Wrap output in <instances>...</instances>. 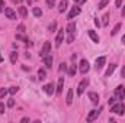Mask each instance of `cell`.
Returning <instances> with one entry per match:
<instances>
[{
  "mask_svg": "<svg viewBox=\"0 0 125 123\" xmlns=\"http://www.w3.org/2000/svg\"><path fill=\"white\" fill-rule=\"evenodd\" d=\"M111 112H112V113H115V114H121V116H122V114L125 113L124 103H121V101H119V103H116V104L114 103V104L111 106Z\"/></svg>",
  "mask_w": 125,
  "mask_h": 123,
  "instance_id": "1",
  "label": "cell"
},
{
  "mask_svg": "<svg viewBox=\"0 0 125 123\" xmlns=\"http://www.w3.org/2000/svg\"><path fill=\"white\" fill-rule=\"evenodd\" d=\"M51 52V42H48V41H45L44 42V45H42V49H41V52H39V55L44 58L47 54H50Z\"/></svg>",
  "mask_w": 125,
  "mask_h": 123,
  "instance_id": "2",
  "label": "cell"
},
{
  "mask_svg": "<svg viewBox=\"0 0 125 123\" xmlns=\"http://www.w3.org/2000/svg\"><path fill=\"white\" fill-rule=\"evenodd\" d=\"M115 97H116L118 100H124L125 98V87L124 86H118V87L115 88Z\"/></svg>",
  "mask_w": 125,
  "mask_h": 123,
  "instance_id": "3",
  "label": "cell"
},
{
  "mask_svg": "<svg viewBox=\"0 0 125 123\" xmlns=\"http://www.w3.org/2000/svg\"><path fill=\"white\" fill-rule=\"evenodd\" d=\"M79 70H80V72H82V74H86V72H87V71L90 70V65H89L87 60H82V61H80Z\"/></svg>",
  "mask_w": 125,
  "mask_h": 123,
  "instance_id": "4",
  "label": "cell"
},
{
  "mask_svg": "<svg viewBox=\"0 0 125 123\" xmlns=\"http://www.w3.org/2000/svg\"><path fill=\"white\" fill-rule=\"evenodd\" d=\"M87 86H89V80H82L80 84H79V87H77V94L82 96V94L84 93V90H86Z\"/></svg>",
  "mask_w": 125,
  "mask_h": 123,
  "instance_id": "5",
  "label": "cell"
},
{
  "mask_svg": "<svg viewBox=\"0 0 125 123\" xmlns=\"http://www.w3.org/2000/svg\"><path fill=\"white\" fill-rule=\"evenodd\" d=\"M4 15H6V18L10 19V20H15V19H16V13H15V10H13L12 7H4Z\"/></svg>",
  "mask_w": 125,
  "mask_h": 123,
  "instance_id": "6",
  "label": "cell"
},
{
  "mask_svg": "<svg viewBox=\"0 0 125 123\" xmlns=\"http://www.w3.org/2000/svg\"><path fill=\"white\" fill-rule=\"evenodd\" d=\"M99 114H100V109H99V110H96V109H94V110H90V113H89V116H87L86 120H87V122H93V120H96V119L99 117Z\"/></svg>",
  "mask_w": 125,
  "mask_h": 123,
  "instance_id": "7",
  "label": "cell"
},
{
  "mask_svg": "<svg viewBox=\"0 0 125 123\" xmlns=\"http://www.w3.org/2000/svg\"><path fill=\"white\" fill-rule=\"evenodd\" d=\"M62 41H64V31L60 29L58 33H57V38H55V46H57V48H58V46H61Z\"/></svg>",
  "mask_w": 125,
  "mask_h": 123,
  "instance_id": "8",
  "label": "cell"
},
{
  "mask_svg": "<svg viewBox=\"0 0 125 123\" xmlns=\"http://www.w3.org/2000/svg\"><path fill=\"white\" fill-rule=\"evenodd\" d=\"M105 62H106V58H105V57L96 58V61H94V68H96V70H100V68L105 65Z\"/></svg>",
  "mask_w": 125,
  "mask_h": 123,
  "instance_id": "9",
  "label": "cell"
},
{
  "mask_svg": "<svg viewBox=\"0 0 125 123\" xmlns=\"http://www.w3.org/2000/svg\"><path fill=\"white\" fill-rule=\"evenodd\" d=\"M87 97L90 98V101H92L93 104H97V103H99V96H97V93L89 91V93H87Z\"/></svg>",
  "mask_w": 125,
  "mask_h": 123,
  "instance_id": "10",
  "label": "cell"
},
{
  "mask_svg": "<svg viewBox=\"0 0 125 123\" xmlns=\"http://www.w3.org/2000/svg\"><path fill=\"white\" fill-rule=\"evenodd\" d=\"M54 88H55V87H54V84H52V83H50V84H45V86H44V91H45V94H48V96H51L52 93L55 91Z\"/></svg>",
  "mask_w": 125,
  "mask_h": 123,
  "instance_id": "11",
  "label": "cell"
},
{
  "mask_svg": "<svg viewBox=\"0 0 125 123\" xmlns=\"http://www.w3.org/2000/svg\"><path fill=\"white\" fill-rule=\"evenodd\" d=\"M80 12H82V10H80V7H77V6H76V7H73V9L70 10V13H68V19L76 18L77 15H80Z\"/></svg>",
  "mask_w": 125,
  "mask_h": 123,
  "instance_id": "12",
  "label": "cell"
},
{
  "mask_svg": "<svg viewBox=\"0 0 125 123\" xmlns=\"http://www.w3.org/2000/svg\"><path fill=\"white\" fill-rule=\"evenodd\" d=\"M44 64H45L47 68H51V65H52V57H51V54H47L44 57Z\"/></svg>",
  "mask_w": 125,
  "mask_h": 123,
  "instance_id": "13",
  "label": "cell"
},
{
  "mask_svg": "<svg viewBox=\"0 0 125 123\" xmlns=\"http://www.w3.org/2000/svg\"><path fill=\"white\" fill-rule=\"evenodd\" d=\"M87 33H89V36H90V39L93 41L94 44H99V36H97V33L94 31H92V29H89L87 31Z\"/></svg>",
  "mask_w": 125,
  "mask_h": 123,
  "instance_id": "14",
  "label": "cell"
},
{
  "mask_svg": "<svg viewBox=\"0 0 125 123\" xmlns=\"http://www.w3.org/2000/svg\"><path fill=\"white\" fill-rule=\"evenodd\" d=\"M62 87H64V78H62V77H60V78H58V84H57V88H55V93H57V94H61Z\"/></svg>",
  "mask_w": 125,
  "mask_h": 123,
  "instance_id": "15",
  "label": "cell"
},
{
  "mask_svg": "<svg viewBox=\"0 0 125 123\" xmlns=\"http://www.w3.org/2000/svg\"><path fill=\"white\" fill-rule=\"evenodd\" d=\"M67 6H68V0H61V1H60V4H58V12H60V13L65 12Z\"/></svg>",
  "mask_w": 125,
  "mask_h": 123,
  "instance_id": "16",
  "label": "cell"
},
{
  "mask_svg": "<svg viewBox=\"0 0 125 123\" xmlns=\"http://www.w3.org/2000/svg\"><path fill=\"white\" fill-rule=\"evenodd\" d=\"M67 72H68V75H70V77H74V75H76V72H77V65H76V64L70 65V68L67 70Z\"/></svg>",
  "mask_w": 125,
  "mask_h": 123,
  "instance_id": "17",
  "label": "cell"
},
{
  "mask_svg": "<svg viewBox=\"0 0 125 123\" xmlns=\"http://www.w3.org/2000/svg\"><path fill=\"white\" fill-rule=\"evenodd\" d=\"M65 103H67L68 106H71V104H73V88H70V90H68V93H67Z\"/></svg>",
  "mask_w": 125,
  "mask_h": 123,
  "instance_id": "18",
  "label": "cell"
},
{
  "mask_svg": "<svg viewBox=\"0 0 125 123\" xmlns=\"http://www.w3.org/2000/svg\"><path fill=\"white\" fill-rule=\"evenodd\" d=\"M115 68H116V64H111V65H109V68L106 70V72H105V75H106V77H109V75H112V72L115 71Z\"/></svg>",
  "mask_w": 125,
  "mask_h": 123,
  "instance_id": "19",
  "label": "cell"
},
{
  "mask_svg": "<svg viewBox=\"0 0 125 123\" xmlns=\"http://www.w3.org/2000/svg\"><path fill=\"white\" fill-rule=\"evenodd\" d=\"M74 29H76V23H74V22H70V23L67 25V32H68V33H74Z\"/></svg>",
  "mask_w": 125,
  "mask_h": 123,
  "instance_id": "20",
  "label": "cell"
},
{
  "mask_svg": "<svg viewBox=\"0 0 125 123\" xmlns=\"http://www.w3.org/2000/svg\"><path fill=\"white\" fill-rule=\"evenodd\" d=\"M32 13H33V16H35V18H41V16H42V10H41L39 7H33Z\"/></svg>",
  "mask_w": 125,
  "mask_h": 123,
  "instance_id": "21",
  "label": "cell"
},
{
  "mask_svg": "<svg viewBox=\"0 0 125 123\" xmlns=\"http://www.w3.org/2000/svg\"><path fill=\"white\" fill-rule=\"evenodd\" d=\"M38 77H39V80H45V78H47V72H45L44 68L38 70Z\"/></svg>",
  "mask_w": 125,
  "mask_h": 123,
  "instance_id": "22",
  "label": "cell"
},
{
  "mask_svg": "<svg viewBox=\"0 0 125 123\" xmlns=\"http://www.w3.org/2000/svg\"><path fill=\"white\" fill-rule=\"evenodd\" d=\"M19 15H21L22 18H26V16H28V10H26V7L21 6V7H19Z\"/></svg>",
  "mask_w": 125,
  "mask_h": 123,
  "instance_id": "23",
  "label": "cell"
},
{
  "mask_svg": "<svg viewBox=\"0 0 125 123\" xmlns=\"http://www.w3.org/2000/svg\"><path fill=\"white\" fill-rule=\"evenodd\" d=\"M121 28H122V25H121V23H116V25H115V28L112 29V32H111V35H112V36H114V35H116V33L119 32Z\"/></svg>",
  "mask_w": 125,
  "mask_h": 123,
  "instance_id": "24",
  "label": "cell"
},
{
  "mask_svg": "<svg viewBox=\"0 0 125 123\" xmlns=\"http://www.w3.org/2000/svg\"><path fill=\"white\" fill-rule=\"evenodd\" d=\"M102 19H103V22H102V25H103V26H108V23H109V13H105Z\"/></svg>",
  "mask_w": 125,
  "mask_h": 123,
  "instance_id": "25",
  "label": "cell"
},
{
  "mask_svg": "<svg viewBox=\"0 0 125 123\" xmlns=\"http://www.w3.org/2000/svg\"><path fill=\"white\" fill-rule=\"evenodd\" d=\"M16 61H18V54L13 51V52H10V62H12V64H15Z\"/></svg>",
  "mask_w": 125,
  "mask_h": 123,
  "instance_id": "26",
  "label": "cell"
},
{
  "mask_svg": "<svg viewBox=\"0 0 125 123\" xmlns=\"http://www.w3.org/2000/svg\"><path fill=\"white\" fill-rule=\"evenodd\" d=\"M109 3V0H100V3H99V6H97V9H103V7H106V4Z\"/></svg>",
  "mask_w": 125,
  "mask_h": 123,
  "instance_id": "27",
  "label": "cell"
},
{
  "mask_svg": "<svg viewBox=\"0 0 125 123\" xmlns=\"http://www.w3.org/2000/svg\"><path fill=\"white\" fill-rule=\"evenodd\" d=\"M16 39H19V41H25L26 44L29 42V41H28V38H25V36H23V35H21V33H16Z\"/></svg>",
  "mask_w": 125,
  "mask_h": 123,
  "instance_id": "28",
  "label": "cell"
},
{
  "mask_svg": "<svg viewBox=\"0 0 125 123\" xmlns=\"http://www.w3.org/2000/svg\"><path fill=\"white\" fill-rule=\"evenodd\" d=\"M9 93V90L7 88H0V98H4V96Z\"/></svg>",
  "mask_w": 125,
  "mask_h": 123,
  "instance_id": "29",
  "label": "cell"
},
{
  "mask_svg": "<svg viewBox=\"0 0 125 123\" xmlns=\"http://www.w3.org/2000/svg\"><path fill=\"white\" fill-rule=\"evenodd\" d=\"M74 41V33H68V38H67V44H71Z\"/></svg>",
  "mask_w": 125,
  "mask_h": 123,
  "instance_id": "30",
  "label": "cell"
},
{
  "mask_svg": "<svg viewBox=\"0 0 125 123\" xmlns=\"http://www.w3.org/2000/svg\"><path fill=\"white\" fill-rule=\"evenodd\" d=\"M60 71H62V72L67 71V64H65V62H61V64H60Z\"/></svg>",
  "mask_w": 125,
  "mask_h": 123,
  "instance_id": "31",
  "label": "cell"
},
{
  "mask_svg": "<svg viewBox=\"0 0 125 123\" xmlns=\"http://www.w3.org/2000/svg\"><path fill=\"white\" fill-rule=\"evenodd\" d=\"M18 90H19V87H10V88H9V93H10V94H16Z\"/></svg>",
  "mask_w": 125,
  "mask_h": 123,
  "instance_id": "32",
  "label": "cell"
},
{
  "mask_svg": "<svg viewBox=\"0 0 125 123\" xmlns=\"http://www.w3.org/2000/svg\"><path fill=\"white\" fill-rule=\"evenodd\" d=\"M55 28H57V23H55V22H52V23L50 25V28H48V29H50V32H54V31H55Z\"/></svg>",
  "mask_w": 125,
  "mask_h": 123,
  "instance_id": "33",
  "label": "cell"
},
{
  "mask_svg": "<svg viewBox=\"0 0 125 123\" xmlns=\"http://www.w3.org/2000/svg\"><path fill=\"white\" fill-rule=\"evenodd\" d=\"M47 4H48V7L51 9V7H54V4H55V0H47Z\"/></svg>",
  "mask_w": 125,
  "mask_h": 123,
  "instance_id": "34",
  "label": "cell"
},
{
  "mask_svg": "<svg viewBox=\"0 0 125 123\" xmlns=\"http://www.w3.org/2000/svg\"><path fill=\"white\" fill-rule=\"evenodd\" d=\"M18 31H19V33H23V32H25V26H23V25H19V26H18Z\"/></svg>",
  "mask_w": 125,
  "mask_h": 123,
  "instance_id": "35",
  "label": "cell"
},
{
  "mask_svg": "<svg viewBox=\"0 0 125 123\" xmlns=\"http://www.w3.org/2000/svg\"><path fill=\"white\" fill-rule=\"evenodd\" d=\"M7 106H9V107H13V106H15V100H13V98H10V100L7 101Z\"/></svg>",
  "mask_w": 125,
  "mask_h": 123,
  "instance_id": "36",
  "label": "cell"
},
{
  "mask_svg": "<svg viewBox=\"0 0 125 123\" xmlns=\"http://www.w3.org/2000/svg\"><path fill=\"white\" fill-rule=\"evenodd\" d=\"M115 100H116L115 97H112V98H109V101H108V103H109V106H112V104L115 103Z\"/></svg>",
  "mask_w": 125,
  "mask_h": 123,
  "instance_id": "37",
  "label": "cell"
},
{
  "mask_svg": "<svg viewBox=\"0 0 125 123\" xmlns=\"http://www.w3.org/2000/svg\"><path fill=\"white\" fill-rule=\"evenodd\" d=\"M121 4H122V0H116V1H115V6H116V7H121Z\"/></svg>",
  "mask_w": 125,
  "mask_h": 123,
  "instance_id": "38",
  "label": "cell"
},
{
  "mask_svg": "<svg viewBox=\"0 0 125 123\" xmlns=\"http://www.w3.org/2000/svg\"><path fill=\"white\" fill-rule=\"evenodd\" d=\"M1 113H4V104L3 103H0V114Z\"/></svg>",
  "mask_w": 125,
  "mask_h": 123,
  "instance_id": "39",
  "label": "cell"
},
{
  "mask_svg": "<svg viewBox=\"0 0 125 123\" xmlns=\"http://www.w3.org/2000/svg\"><path fill=\"white\" fill-rule=\"evenodd\" d=\"M3 9H4V1H3V0H0V12H1Z\"/></svg>",
  "mask_w": 125,
  "mask_h": 123,
  "instance_id": "40",
  "label": "cell"
},
{
  "mask_svg": "<svg viewBox=\"0 0 125 123\" xmlns=\"http://www.w3.org/2000/svg\"><path fill=\"white\" fill-rule=\"evenodd\" d=\"M121 77H124L125 78V65L122 67V70H121Z\"/></svg>",
  "mask_w": 125,
  "mask_h": 123,
  "instance_id": "41",
  "label": "cell"
},
{
  "mask_svg": "<svg viewBox=\"0 0 125 123\" xmlns=\"http://www.w3.org/2000/svg\"><path fill=\"white\" fill-rule=\"evenodd\" d=\"M94 25H96V26H97V28H99V26H100V22H99V19H94Z\"/></svg>",
  "mask_w": 125,
  "mask_h": 123,
  "instance_id": "42",
  "label": "cell"
},
{
  "mask_svg": "<svg viewBox=\"0 0 125 123\" xmlns=\"http://www.w3.org/2000/svg\"><path fill=\"white\" fill-rule=\"evenodd\" d=\"M77 4H82V3H84V1H87V0H74Z\"/></svg>",
  "mask_w": 125,
  "mask_h": 123,
  "instance_id": "43",
  "label": "cell"
},
{
  "mask_svg": "<svg viewBox=\"0 0 125 123\" xmlns=\"http://www.w3.org/2000/svg\"><path fill=\"white\" fill-rule=\"evenodd\" d=\"M21 122H22V123H26V122H29V117H23V119H22Z\"/></svg>",
  "mask_w": 125,
  "mask_h": 123,
  "instance_id": "44",
  "label": "cell"
},
{
  "mask_svg": "<svg viewBox=\"0 0 125 123\" xmlns=\"http://www.w3.org/2000/svg\"><path fill=\"white\" fill-rule=\"evenodd\" d=\"M76 57H77V55H76V54H73V55H71V61H73V62L76 61Z\"/></svg>",
  "mask_w": 125,
  "mask_h": 123,
  "instance_id": "45",
  "label": "cell"
},
{
  "mask_svg": "<svg viewBox=\"0 0 125 123\" xmlns=\"http://www.w3.org/2000/svg\"><path fill=\"white\" fill-rule=\"evenodd\" d=\"M12 1H13V3H18V4H21V1H22V0H12Z\"/></svg>",
  "mask_w": 125,
  "mask_h": 123,
  "instance_id": "46",
  "label": "cell"
},
{
  "mask_svg": "<svg viewBox=\"0 0 125 123\" xmlns=\"http://www.w3.org/2000/svg\"><path fill=\"white\" fill-rule=\"evenodd\" d=\"M122 16H125V6L122 7Z\"/></svg>",
  "mask_w": 125,
  "mask_h": 123,
  "instance_id": "47",
  "label": "cell"
},
{
  "mask_svg": "<svg viewBox=\"0 0 125 123\" xmlns=\"http://www.w3.org/2000/svg\"><path fill=\"white\" fill-rule=\"evenodd\" d=\"M122 44H124V45H125V35H124V36H122Z\"/></svg>",
  "mask_w": 125,
  "mask_h": 123,
  "instance_id": "48",
  "label": "cell"
},
{
  "mask_svg": "<svg viewBox=\"0 0 125 123\" xmlns=\"http://www.w3.org/2000/svg\"><path fill=\"white\" fill-rule=\"evenodd\" d=\"M0 62H3V58H1V55H0Z\"/></svg>",
  "mask_w": 125,
  "mask_h": 123,
  "instance_id": "49",
  "label": "cell"
}]
</instances>
